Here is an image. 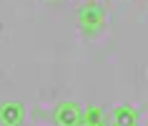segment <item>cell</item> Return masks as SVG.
I'll list each match as a JSON object with an SVG mask.
<instances>
[{"instance_id": "7a4b0ae2", "label": "cell", "mask_w": 148, "mask_h": 126, "mask_svg": "<svg viewBox=\"0 0 148 126\" xmlns=\"http://www.w3.org/2000/svg\"><path fill=\"white\" fill-rule=\"evenodd\" d=\"M55 126H83V111L73 101H60L53 111Z\"/></svg>"}, {"instance_id": "6da1fadb", "label": "cell", "mask_w": 148, "mask_h": 126, "mask_svg": "<svg viewBox=\"0 0 148 126\" xmlns=\"http://www.w3.org/2000/svg\"><path fill=\"white\" fill-rule=\"evenodd\" d=\"M106 20H108V15H106V8L101 3H88L78 10V28L86 35H95L98 30H103Z\"/></svg>"}, {"instance_id": "3957f363", "label": "cell", "mask_w": 148, "mask_h": 126, "mask_svg": "<svg viewBox=\"0 0 148 126\" xmlns=\"http://www.w3.org/2000/svg\"><path fill=\"white\" fill-rule=\"evenodd\" d=\"M25 109L20 101H5L0 103V126H23Z\"/></svg>"}, {"instance_id": "5b68a950", "label": "cell", "mask_w": 148, "mask_h": 126, "mask_svg": "<svg viewBox=\"0 0 148 126\" xmlns=\"http://www.w3.org/2000/svg\"><path fill=\"white\" fill-rule=\"evenodd\" d=\"M83 124H106V114L101 106H88L83 111Z\"/></svg>"}, {"instance_id": "8992f818", "label": "cell", "mask_w": 148, "mask_h": 126, "mask_svg": "<svg viewBox=\"0 0 148 126\" xmlns=\"http://www.w3.org/2000/svg\"><path fill=\"white\" fill-rule=\"evenodd\" d=\"M83 126H106V124H83Z\"/></svg>"}, {"instance_id": "277c9868", "label": "cell", "mask_w": 148, "mask_h": 126, "mask_svg": "<svg viewBox=\"0 0 148 126\" xmlns=\"http://www.w3.org/2000/svg\"><path fill=\"white\" fill-rule=\"evenodd\" d=\"M110 126H138V111L131 103H118L110 111Z\"/></svg>"}]
</instances>
